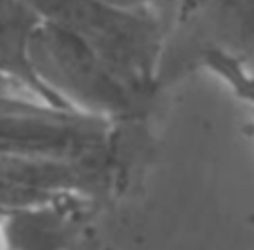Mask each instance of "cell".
<instances>
[{
  "mask_svg": "<svg viewBox=\"0 0 254 250\" xmlns=\"http://www.w3.org/2000/svg\"><path fill=\"white\" fill-rule=\"evenodd\" d=\"M47 21L68 30L98 49L132 50L145 42V26L134 16L101 0H25Z\"/></svg>",
  "mask_w": 254,
  "mask_h": 250,
  "instance_id": "obj_1",
  "label": "cell"
}]
</instances>
